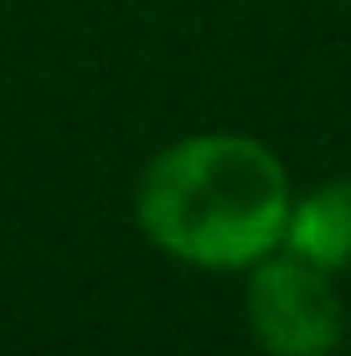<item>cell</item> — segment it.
Listing matches in <instances>:
<instances>
[{
  "label": "cell",
  "mask_w": 351,
  "mask_h": 356,
  "mask_svg": "<svg viewBox=\"0 0 351 356\" xmlns=\"http://www.w3.org/2000/svg\"><path fill=\"white\" fill-rule=\"evenodd\" d=\"M289 186L284 161L253 134H186L165 145L140 176V232L176 264L207 274H248L284 248Z\"/></svg>",
  "instance_id": "1"
},
{
  "label": "cell",
  "mask_w": 351,
  "mask_h": 356,
  "mask_svg": "<svg viewBox=\"0 0 351 356\" xmlns=\"http://www.w3.org/2000/svg\"><path fill=\"white\" fill-rule=\"evenodd\" d=\"M243 321L269 356H331L346 336V310L336 294V274L316 268L289 248L248 268Z\"/></svg>",
  "instance_id": "2"
},
{
  "label": "cell",
  "mask_w": 351,
  "mask_h": 356,
  "mask_svg": "<svg viewBox=\"0 0 351 356\" xmlns=\"http://www.w3.org/2000/svg\"><path fill=\"white\" fill-rule=\"evenodd\" d=\"M284 248L325 274H351V176L320 181L305 196H295Z\"/></svg>",
  "instance_id": "3"
}]
</instances>
